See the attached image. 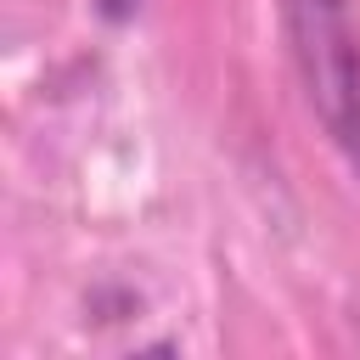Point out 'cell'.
Here are the masks:
<instances>
[{
    "label": "cell",
    "instance_id": "6da1fadb",
    "mask_svg": "<svg viewBox=\"0 0 360 360\" xmlns=\"http://www.w3.org/2000/svg\"><path fill=\"white\" fill-rule=\"evenodd\" d=\"M287 34L292 56L309 90V107L321 112L326 135L360 124V34L349 22L343 0H287Z\"/></svg>",
    "mask_w": 360,
    "mask_h": 360
},
{
    "label": "cell",
    "instance_id": "7a4b0ae2",
    "mask_svg": "<svg viewBox=\"0 0 360 360\" xmlns=\"http://www.w3.org/2000/svg\"><path fill=\"white\" fill-rule=\"evenodd\" d=\"M90 6H96V17H101V22H112V28H118V22H129V17L141 11V0H90Z\"/></svg>",
    "mask_w": 360,
    "mask_h": 360
}]
</instances>
